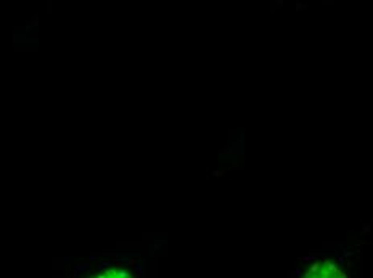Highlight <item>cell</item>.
<instances>
[{"mask_svg": "<svg viewBox=\"0 0 373 278\" xmlns=\"http://www.w3.org/2000/svg\"><path fill=\"white\" fill-rule=\"evenodd\" d=\"M304 278H344V273H341L330 262H317Z\"/></svg>", "mask_w": 373, "mask_h": 278, "instance_id": "1", "label": "cell"}]
</instances>
